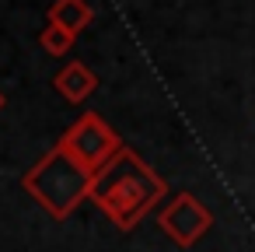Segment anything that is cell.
Returning a JSON list of instances; mask_svg holds the SVG:
<instances>
[{
	"mask_svg": "<svg viewBox=\"0 0 255 252\" xmlns=\"http://www.w3.org/2000/svg\"><path fill=\"white\" fill-rule=\"evenodd\" d=\"M164 179L129 147H123L109 165H102L95 172V186H91V203L119 228L129 231L136 228L164 196Z\"/></svg>",
	"mask_w": 255,
	"mask_h": 252,
	"instance_id": "6da1fadb",
	"label": "cell"
},
{
	"mask_svg": "<svg viewBox=\"0 0 255 252\" xmlns=\"http://www.w3.org/2000/svg\"><path fill=\"white\" fill-rule=\"evenodd\" d=\"M53 88L67 98V102H74V105H81L84 98H91L95 91H98V74L88 67V63H81V60H70L56 77H53Z\"/></svg>",
	"mask_w": 255,
	"mask_h": 252,
	"instance_id": "5b68a950",
	"label": "cell"
},
{
	"mask_svg": "<svg viewBox=\"0 0 255 252\" xmlns=\"http://www.w3.org/2000/svg\"><path fill=\"white\" fill-rule=\"evenodd\" d=\"M4 102H7V98H4V91H0V109H4Z\"/></svg>",
	"mask_w": 255,
	"mask_h": 252,
	"instance_id": "ba28073f",
	"label": "cell"
},
{
	"mask_svg": "<svg viewBox=\"0 0 255 252\" xmlns=\"http://www.w3.org/2000/svg\"><path fill=\"white\" fill-rule=\"evenodd\" d=\"M21 186L35 196V203L53 221H67L84 200H91L95 172L88 165H81L63 144H56L25 172Z\"/></svg>",
	"mask_w": 255,
	"mask_h": 252,
	"instance_id": "7a4b0ae2",
	"label": "cell"
},
{
	"mask_svg": "<svg viewBox=\"0 0 255 252\" xmlns=\"http://www.w3.org/2000/svg\"><path fill=\"white\" fill-rule=\"evenodd\" d=\"M74 32H67V28H60V25H46L42 32H39V46L49 53V56H67L70 53V46H74Z\"/></svg>",
	"mask_w": 255,
	"mask_h": 252,
	"instance_id": "52a82bcc",
	"label": "cell"
},
{
	"mask_svg": "<svg viewBox=\"0 0 255 252\" xmlns=\"http://www.w3.org/2000/svg\"><path fill=\"white\" fill-rule=\"evenodd\" d=\"M157 224L161 231L178 245V249H192L213 224V214L203 200H196L192 193H178L168 207H161L157 214Z\"/></svg>",
	"mask_w": 255,
	"mask_h": 252,
	"instance_id": "277c9868",
	"label": "cell"
},
{
	"mask_svg": "<svg viewBox=\"0 0 255 252\" xmlns=\"http://www.w3.org/2000/svg\"><path fill=\"white\" fill-rule=\"evenodd\" d=\"M60 144L81 161V165H88L91 172H98L102 165H109L126 144H123V137L98 116V112H81V119L60 137Z\"/></svg>",
	"mask_w": 255,
	"mask_h": 252,
	"instance_id": "3957f363",
	"label": "cell"
},
{
	"mask_svg": "<svg viewBox=\"0 0 255 252\" xmlns=\"http://www.w3.org/2000/svg\"><path fill=\"white\" fill-rule=\"evenodd\" d=\"M46 18H49V25H60L67 32L81 35L95 21V11H91L88 0H53V7L46 11Z\"/></svg>",
	"mask_w": 255,
	"mask_h": 252,
	"instance_id": "8992f818",
	"label": "cell"
}]
</instances>
